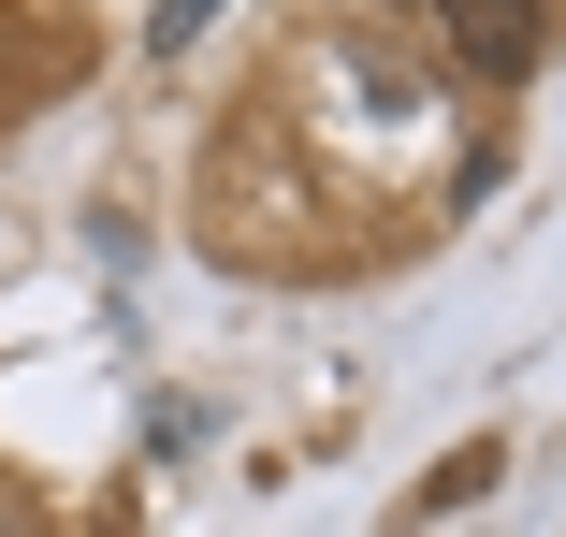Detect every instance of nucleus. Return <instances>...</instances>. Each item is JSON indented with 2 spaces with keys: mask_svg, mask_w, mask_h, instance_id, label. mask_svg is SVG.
<instances>
[{
  "mask_svg": "<svg viewBox=\"0 0 566 537\" xmlns=\"http://www.w3.org/2000/svg\"><path fill=\"white\" fill-rule=\"evenodd\" d=\"M436 30H450V59H465V73H537V44H552V15H537V0H436Z\"/></svg>",
  "mask_w": 566,
  "mask_h": 537,
  "instance_id": "obj_1",
  "label": "nucleus"
},
{
  "mask_svg": "<svg viewBox=\"0 0 566 537\" xmlns=\"http://www.w3.org/2000/svg\"><path fill=\"white\" fill-rule=\"evenodd\" d=\"M203 15H218V0H160V15H146V44H189Z\"/></svg>",
  "mask_w": 566,
  "mask_h": 537,
  "instance_id": "obj_2",
  "label": "nucleus"
},
{
  "mask_svg": "<svg viewBox=\"0 0 566 537\" xmlns=\"http://www.w3.org/2000/svg\"><path fill=\"white\" fill-rule=\"evenodd\" d=\"M0 537H59V523H44V508H30V494H0Z\"/></svg>",
  "mask_w": 566,
  "mask_h": 537,
  "instance_id": "obj_3",
  "label": "nucleus"
}]
</instances>
